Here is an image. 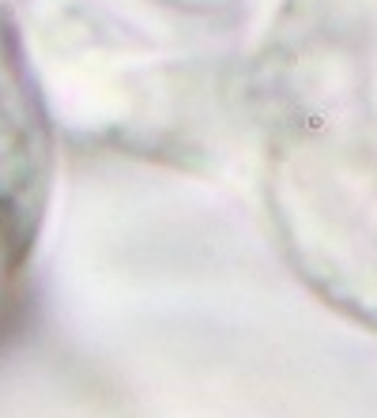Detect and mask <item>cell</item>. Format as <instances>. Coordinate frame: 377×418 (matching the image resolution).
<instances>
[{"label":"cell","instance_id":"cell-1","mask_svg":"<svg viewBox=\"0 0 377 418\" xmlns=\"http://www.w3.org/2000/svg\"><path fill=\"white\" fill-rule=\"evenodd\" d=\"M241 102L283 260L377 335V0H283Z\"/></svg>","mask_w":377,"mask_h":418},{"label":"cell","instance_id":"cell-2","mask_svg":"<svg viewBox=\"0 0 377 418\" xmlns=\"http://www.w3.org/2000/svg\"><path fill=\"white\" fill-rule=\"evenodd\" d=\"M57 139L42 87L11 11L0 4V275H19L34 253L53 192Z\"/></svg>","mask_w":377,"mask_h":418},{"label":"cell","instance_id":"cell-3","mask_svg":"<svg viewBox=\"0 0 377 418\" xmlns=\"http://www.w3.org/2000/svg\"><path fill=\"white\" fill-rule=\"evenodd\" d=\"M147 4H159L174 15L200 19V23H234L245 11V0H147Z\"/></svg>","mask_w":377,"mask_h":418}]
</instances>
